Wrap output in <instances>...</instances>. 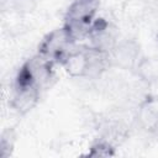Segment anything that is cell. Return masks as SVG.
Masks as SVG:
<instances>
[{
  "label": "cell",
  "mask_w": 158,
  "mask_h": 158,
  "mask_svg": "<svg viewBox=\"0 0 158 158\" xmlns=\"http://www.w3.org/2000/svg\"><path fill=\"white\" fill-rule=\"evenodd\" d=\"M137 57H138L137 44L133 42H128V41L117 42L115 48L109 54L111 64H115L125 69L132 68L136 64Z\"/></svg>",
  "instance_id": "6"
},
{
  "label": "cell",
  "mask_w": 158,
  "mask_h": 158,
  "mask_svg": "<svg viewBox=\"0 0 158 158\" xmlns=\"http://www.w3.org/2000/svg\"><path fill=\"white\" fill-rule=\"evenodd\" d=\"M114 154H115V152H114L112 146L105 141H99V142L94 143L89 152V156H91V157H110Z\"/></svg>",
  "instance_id": "7"
},
{
  "label": "cell",
  "mask_w": 158,
  "mask_h": 158,
  "mask_svg": "<svg viewBox=\"0 0 158 158\" xmlns=\"http://www.w3.org/2000/svg\"><path fill=\"white\" fill-rule=\"evenodd\" d=\"M11 7L19 14H28L35 10L36 0H11Z\"/></svg>",
  "instance_id": "8"
},
{
  "label": "cell",
  "mask_w": 158,
  "mask_h": 158,
  "mask_svg": "<svg viewBox=\"0 0 158 158\" xmlns=\"http://www.w3.org/2000/svg\"><path fill=\"white\" fill-rule=\"evenodd\" d=\"M75 43L77 42L73 40L69 31L62 26L60 28L48 32L43 37L38 46L37 53L54 63H60L67 53L75 46Z\"/></svg>",
  "instance_id": "3"
},
{
  "label": "cell",
  "mask_w": 158,
  "mask_h": 158,
  "mask_svg": "<svg viewBox=\"0 0 158 158\" xmlns=\"http://www.w3.org/2000/svg\"><path fill=\"white\" fill-rule=\"evenodd\" d=\"M91 63H93V49L89 46L79 47V48L74 46L59 64L70 77L84 78V77H90Z\"/></svg>",
  "instance_id": "4"
},
{
  "label": "cell",
  "mask_w": 158,
  "mask_h": 158,
  "mask_svg": "<svg viewBox=\"0 0 158 158\" xmlns=\"http://www.w3.org/2000/svg\"><path fill=\"white\" fill-rule=\"evenodd\" d=\"M100 7L99 0H73L67 9L64 17V27L69 31L73 40L77 42L81 38H88L90 27L96 19Z\"/></svg>",
  "instance_id": "1"
},
{
  "label": "cell",
  "mask_w": 158,
  "mask_h": 158,
  "mask_svg": "<svg viewBox=\"0 0 158 158\" xmlns=\"http://www.w3.org/2000/svg\"><path fill=\"white\" fill-rule=\"evenodd\" d=\"M40 95L41 89H38L37 86L15 88V93L11 98L10 106L19 115H26L38 104Z\"/></svg>",
  "instance_id": "5"
},
{
  "label": "cell",
  "mask_w": 158,
  "mask_h": 158,
  "mask_svg": "<svg viewBox=\"0 0 158 158\" xmlns=\"http://www.w3.org/2000/svg\"><path fill=\"white\" fill-rule=\"evenodd\" d=\"M53 64L54 62L47 59L40 53L32 56L19 69L15 78V88L37 86L41 90L44 89L54 77Z\"/></svg>",
  "instance_id": "2"
}]
</instances>
